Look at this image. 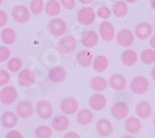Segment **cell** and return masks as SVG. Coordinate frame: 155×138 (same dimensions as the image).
<instances>
[{
    "mask_svg": "<svg viewBox=\"0 0 155 138\" xmlns=\"http://www.w3.org/2000/svg\"><path fill=\"white\" fill-rule=\"evenodd\" d=\"M77 47V40L72 35H64L57 41V50L61 54L68 55L72 54Z\"/></svg>",
    "mask_w": 155,
    "mask_h": 138,
    "instance_id": "cell-1",
    "label": "cell"
},
{
    "mask_svg": "<svg viewBox=\"0 0 155 138\" xmlns=\"http://www.w3.org/2000/svg\"><path fill=\"white\" fill-rule=\"evenodd\" d=\"M47 30L51 35L54 36H64L67 31V24L63 19H60V18H55V19H51L47 24Z\"/></svg>",
    "mask_w": 155,
    "mask_h": 138,
    "instance_id": "cell-2",
    "label": "cell"
},
{
    "mask_svg": "<svg viewBox=\"0 0 155 138\" xmlns=\"http://www.w3.org/2000/svg\"><path fill=\"white\" fill-rule=\"evenodd\" d=\"M96 20V11L91 6H83L77 11V21L83 26L92 25Z\"/></svg>",
    "mask_w": 155,
    "mask_h": 138,
    "instance_id": "cell-3",
    "label": "cell"
},
{
    "mask_svg": "<svg viewBox=\"0 0 155 138\" xmlns=\"http://www.w3.org/2000/svg\"><path fill=\"white\" fill-rule=\"evenodd\" d=\"M11 16L14 19V21L18 24H26L31 18V12L29 8L19 4L11 9Z\"/></svg>",
    "mask_w": 155,
    "mask_h": 138,
    "instance_id": "cell-4",
    "label": "cell"
},
{
    "mask_svg": "<svg viewBox=\"0 0 155 138\" xmlns=\"http://www.w3.org/2000/svg\"><path fill=\"white\" fill-rule=\"evenodd\" d=\"M35 109H36L37 116L41 119H50V118L54 117L52 105H51L48 101H46V99H40V101H37Z\"/></svg>",
    "mask_w": 155,
    "mask_h": 138,
    "instance_id": "cell-5",
    "label": "cell"
},
{
    "mask_svg": "<svg viewBox=\"0 0 155 138\" xmlns=\"http://www.w3.org/2000/svg\"><path fill=\"white\" fill-rule=\"evenodd\" d=\"M18 98V91L14 86L6 85L0 90V102L3 105H12Z\"/></svg>",
    "mask_w": 155,
    "mask_h": 138,
    "instance_id": "cell-6",
    "label": "cell"
},
{
    "mask_svg": "<svg viewBox=\"0 0 155 138\" xmlns=\"http://www.w3.org/2000/svg\"><path fill=\"white\" fill-rule=\"evenodd\" d=\"M130 90L135 95H144L149 90V81L145 76H135L130 81Z\"/></svg>",
    "mask_w": 155,
    "mask_h": 138,
    "instance_id": "cell-7",
    "label": "cell"
},
{
    "mask_svg": "<svg viewBox=\"0 0 155 138\" xmlns=\"http://www.w3.org/2000/svg\"><path fill=\"white\" fill-rule=\"evenodd\" d=\"M129 111L130 109H129L128 103H125L123 101H117L110 107V115L115 119H125V118H128Z\"/></svg>",
    "mask_w": 155,
    "mask_h": 138,
    "instance_id": "cell-8",
    "label": "cell"
},
{
    "mask_svg": "<svg viewBox=\"0 0 155 138\" xmlns=\"http://www.w3.org/2000/svg\"><path fill=\"white\" fill-rule=\"evenodd\" d=\"M99 37L103 41H112L115 37V29L113 26V24L108 20H104L99 24Z\"/></svg>",
    "mask_w": 155,
    "mask_h": 138,
    "instance_id": "cell-9",
    "label": "cell"
},
{
    "mask_svg": "<svg viewBox=\"0 0 155 138\" xmlns=\"http://www.w3.org/2000/svg\"><path fill=\"white\" fill-rule=\"evenodd\" d=\"M18 82L22 87H31L36 83V75L31 69H22L18 75Z\"/></svg>",
    "mask_w": 155,
    "mask_h": 138,
    "instance_id": "cell-10",
    "label": "cell"
},
{
    "mask_svg": "<svg viewBox=\"0 0 155 138\" xmlns=\"http://www.w3.org/2000/svg\"><path fill=\"white\" fill-rule=\"evenodd\" d=\"M117 42L119 46L122 47H130L134 44V39H135V35L132 30L129 29H122L117 32Z\"/></svg>",
    "mask_w": 155,
    "mask_h": 138,
    "instance_id": "cell-11",
    "label": "cell"
},
{
    "mask_svg": "<svg viewBox=\"0 0 155 138\" xmlns=\"http://www.w3.org/2000/svg\"><path fill=\"white\" fill-rule=\"evenodd\" d=\"M60 108L63 112V115L70 116V115H74L76 112H78V101L73 97H64L61 103H60Z\"/></svg>",
    "mask_w": 155,
    "mask_h": 138,
    "instance_id": "cell-12",
    "label": "cell"
},
{
    "mask_svg": "<svg viewBox=\"0 0 155 138\" xmlns=\"http://www.w3.org/2000/svg\"><path fill=\"white\" fill-rule=\"evenodd\" d=\"M99 41V35L94 30H84L81 34V44L86 49L96 47Z\"/></svg>",
    "mask_w": 155,
    "mask_h": 138,
    "instance_id": "cell-13",
    "label": "cell"
},
{
    "mask_svg": "<svg viewBox=\"0 0 155 138\" xmlns=\"http://www.w3.org/2000/svg\"><path fill=\"white\" fill-rule=\"evenodd\" d=\"M47 77L51 82L54 83H61L66 80L67 77V71L64 67L62 66H54L48 70V73H47Z\"/></svg>",
    "mask_w": 155,
    "mask_h": 138,
    "instance_id": "cell-14",
    "label": "cell"
},
{
    "mask_svg": "<svg viewBox=\"0 0 155 138\" xmlns=\"http://www.w3.org/2000/svg\"><path fill=\"white\" fill-rule=\"evenodd\" d=\"M35 112V106L31 101H21L16 106V115L20 118H30Z\"/></svg>",
    "mask_w": 155,
    "mask_h": 138,
    "instance_id": "cell-15",
    "label": "cell"
},
{
    "mask_svg": "<svg viewBox=\"0 0 155 138\" xmlns=\"http://www.w3.org/2000/svg\"><path fill=\"white\" fill-rule=\"evenodd\" d=\"M88 105H89V108H91L92 111H102L107 106V98H106L104 95L96 92L89 97Z\"/></svg>",
    "mask_w": 155,
    "mask_h": 138,
    "instance_id": "cell-16",
    "label": "cell"
},
{
    "mask_svg": "<svg viewBox=\"0 0 155 138\" xmlns=\"http://www.w3.org/2000/svg\"><path fill=\"white\" fill-rule=\"evenodd\" d=\"M51 126L57 132H63L70 127V118L66 115H56L51 118Z\"/></svg>",
    "mask_w": 155,
    "mask_h": 138,
    "instance_id": "cell-17",
    "label": "cell"
},
{
    "mask_svg": "<svg viewBox=\"0 0 155 138\" xmlns=\"http://www.w3.org/2000/svg\"><path fill=\"white\" fill-rule=\"evenodd\" d=\"M153 25L147 22V21H143L138 24L135 26V31H134V35L138 37L140 40H145L148 37H151V34H153Z\"/></svg>",
    "mask_w": 155,
    "mask_h": 138,
    "instance_id": "cell-18",
    "label": "cell"
},
{
    "mask_svg": "<svg viewBox=\"0 0 155 138\" xmlns=\"http://www.w3.org/2000/svg\"><path fill=\"white\" fill-rule=\"evenodd\" d=\"M96 130H97V133L101 137L106 138V137H109L113 133V124L107 118H101V119H98V122L96 124Z\"/></svg>",
    "mask_w": 155,
    "mask_h": 138,
    "instance_id": "cell-19",
    "label": "cell"
},
{
    "mask_svg": "<svg viewBox=\"0 0 155 138\" xmlns=\"http://www.w3.org/2000/svg\"><path fill=\"white\" fill-rule=\"evenodd\" d=\"M0 122H2L3 127L5 128H14L19 122V116L16 115V112L6 111L0 117Z\"/></svg>",
    "mask_w": 155,
    "mask_h": 138,
    "instance_id": "cell-20",
    "label": "cell"
},
{
    "mask_svg": "<svg viewBox=\"0 0 155 138\" xmlns=\"http://www.w3.org/2000/svg\"><path fill=\"white\" fill-rule=\"evenodd\" d=\"M135 112H137L138 118L148 119L153 115V107L148 101H140L135 106Z\"/></svg>",
    "mask_w": 155,
    "mask_h": 138,
    "instance_id": "cell-21",
    "label": "cell"
},
{
    "mask_svg": "<svg viewBox=\"0 0 155 138\" xmlns=\"http://www.w3.org/2000/svg\"><path fill=\"white\" fill-rule=\"evenodd\" d=\"M124 128L125 131L129 133V134H137L140 132L141 130V121L140 118L135 117V116H130L125 119V123H124Z\"/></svg>",
    "mask_w": 155,
    "mask_h": 138,
    "instance_id": "cell-22",
    "label": "cell"
},
{
    "mask_svg": "<svg viewBox=\"0 0 155 138\" xmlns=\"http://www.w3.org/2000/svg\"><path fill=\"white\" fill-rule=\"evenodd\" d=\"M108 85L114 91H123L127 87V79L123 76L122 73H114L110 76V79L108 81Z\"/></svg>",
    "mask_w": 155,
    "mask_h": 138,
    "instance_id": "cell-23",
    "label": "cell"
},
{
    "mask_svg": "<svg viewBox=\"0 0 155 138\" xmlns=\"http://www.w3.org/2000/svg\"><path fill=\"white\" fill-rule=\"evenodd\" d=\"M93 54L89 51V50H81V51L77 54L76 56V61H77V64H78L80 66L82 67H89L92 65V62H93Z\"/></svg>",
    "mask_w": 155,
    "mask_h": 138,
    "instance_id": "cell-24",
    "label": "cell"
},
{
    "mask_svg": "<svg viewBox=\"0 0 155 138\" xmlns=\"http://www.w3.org/2000/svg\"><path fill=\"white\" fill-rule=\"evenodd\" d=\"M94 118L93 111L91 108H82L77 112V122L82 126H87V124L92 123Z\"/></svg>",
    "mask_w": 155,
    "mask_h": 138,
    "instance_id": "cell-25",
    "label": "cell"
},
{
    "mask_svg": "<svg viewBox=\"0 0 155 138\" xmlns=\"http://www.w3.org/2000/svg\"><path fill=\"white\" fill-rule=\"evenodd\" d=\"M92 66L96 72H104V71H107V69L109 66V60L106 55H97L93 59Z\"/></svg>",
    "mask_w": 155,
    "mask_h": 138,
    "instance_id": "cell-26",
    "label": "cell"
},
{
    "mask_svg": "<svg viewBox=\"0 0 155 138\" xmlns=\"http://www.w3.org/2000/svg\"><path fill=\"white\" fill-rule=\"evenodd\" d=\"M0 39H2V41L5 44V46L12 45L18 39V34L12 28H5L2 30V32H0Z\"/></svg>",
    "mask_w": 155,
    "mask_h": 138,
    "instance_id": "cell-27",
    "label": "cell"
},
{
    "mask_svg": "<svg viewBox=\"0 0 155 138\" xmlns=\"http://www.w3.org/2000/svg\"><path fill=\"white\" fill-rule=\"evenodd\" d=\"M120 60H122V64L125 66H134L138 61V54L132 49H127L122 52Z\"/></svg>",
    "mask_w": 155,
    "mask_h": 138,
    "instance_id": "cell-28",
    "label": "cell"
},
{
    "mask_svg": "<svg viewBox=\"0 0 155 138\" xmlns=\"http://www.w3.org/2000/svg\"><path fill=\"white\" fill-rule=\"evenodd\" d=\"M112 12L114 14V16L117 18H124L128 15L129 12V8L128 4L123 0H118V2H114L112 5Z\"/></svg>",
    "mask_w": 155,
    "mask_h": 138,
    "instance_id": "cell-29",
    "label": "cell"
},
{
    "mask_svg": "<svg viewBox=\"0 0 155 138\" xmlns=\"http://www.w3.org/2000/svg\"><path fill=\"white\" fill-rule=\"evenodd\" d=\"M89 85H91V89H92L94 92L101 93V92H103V91L107 90L108 81H107L104 77H102V76H97V77H93V79L91 80Z\"/></svg>",
    "mask_w": 155,
    "mask_h": 138,
    "instance_id": "cell-30",
    "label": "cell"
},
{
    "mask_svg": "<svg viewBox=\"0 0 155 138\" xmlns=\"http://www.w3.org/2000/svg\"><path fill=\"white\" fill-rule=\"evenodd\" d=\"M45 11L46 14L51 18H56L61 12V4L57 0H47L45 4Z\"/></svg>",
    "mask_w": 155,
    "mask_h": 138,
    "instance_id": "cell-31",
    "label": "cell"
},
{
    "mask_svg": "<svg viewBox=\"0 0 155 138\" xmlns=\"http://www.w3.org/2000/svg\"><path fill=\"white\" fill-rule=\"evenodd\" d=\"M8 71L9 72H20L24 66V61L20 57H10L8 60Z\"/></svg>",
    "mask_w": 155,
    "mask_h": 138,
    "instance_id": "cell-32",
    "label": "cell"
},
{
    "mask_svg": "<svg viewBox=\"0 0 155 138\" xmlns=\"http://www.w3.org/2000/svg\"><path fill=\"white\" fill-rule=\"evenodd\" d=\"M140 60L145 65H153L155 62V50L153 49H145L140 54Z\"/></svg>",
    "mask_w": 155,
    "mask_h": 138,
    "instance_id": "cell-33",
    "label": "cell"
},
{
    "mask_svg": "<svg viewBox=\"0 0 155 138\" xmlns=\"http://www.w3.org/2000/svg\"><path fill=\"white\" fill-rule=\"evenodd\" d=\"M35 137L36 138H51L52 137V128H50L46 124H40L35 130Z\"/></svg>",
    "mask_w": 155,
    "mask_h": 138,
    "instance_id": "cell-34",
    "label": "cell"
},
{
    "mask_svg": "<svg viewBox=\"0 0 155 138\" xmlns=\"http://www.w3.org/2000/svg\"><path fill=\"white\" fill-rule=\"evenodd\" d=\"M45 10V3L44 0H31L30 3V12L34 15H40Z\"/></svg>",
    "mask_w": 155,
    "mask_h": 138,
    "instance_id": "cell-35",
    "label": "cell"
},
{
    "mask_svg": "<svg viewBox=\"0 0 155 138\" xmlns=\"http://www.w3.org/2000/svg\"><path fill=\"white\" fill-rule=\"evenodd\" d=\"M97 15H98L101 19H109L110 15H112V9H109V8L106 6V5H101V6L97 9Z\"/></svg>",
    "mask_w": 155,
    "mask_h": 138,
    "instance_id": "cell-36",
    "label": "cell"
},
{
    "mask_svg": "<svg viewBox=\"0 0 155 138\" xmlns=\"http://www.w3.org/2000/svg\"><path fill=\"white\" fill-rule=\"evenodd\" d=\"M10 82V72L8 70L0 69V86L4 87Z\"/></svg>",
    "mask_w": 155,
    "mask_h": 138,
    "instance_id": "cell-37",
    "label": "cell"
},
{
    "mask_svg": "<svg viewBox=\"0 0 155 138\" xmlns=\"http://www.w3.org/2000/svg\"><path fill=\"white\" fill-rule=\"evenodd\" d=\"M11 50L8 46H0V62H5L10 59Z\"/></svg>",
    "mask_w": 155,
    "mask_h": 138,
    "instance_id": "cell-38",
    "label": "cell"
},
{
    "mask_svg": "<svg viewBox=\"0 0 155 138\" xmlns=\"http://www.w3.org/2000/svg\"><path fill=\"white\" fill-rule=\"evenodd\" d=\"M9 21V16H8V12L3 9H0V29H3L6 26V24Z\"/></svg>",
    "mask_w": 155,
    "mask_h": 138,
    "instance_id": "cell-39",
    "label": "cell"
},
{
    "mask_svg": "<svg viewBox=\"0 0 155 138\" xmlns=\"http://www.w3.org/2000/svg\"><path fill=\"white\" fill-rule=\"evenodd\" d=\"M60 4L61 6H63L64 9L67 10H72L76 8V2L74 0H60Z\"/></svg>",
    "mask_w": 155,
    "mask_h": 138,
    "instance_id": "cell-40",
    "label": "cell"
},
{
    "mask_svg": "<svg viewBox=\"0 0 155 138\" xmlns=\"http://www.w3.org/2000/svg\"><path fill=\"white\" fill-rule=\"evenodd\" d=\"M5 138H24L22 133L16 131V130H10L6 134H5Z\"/></svg>",
    "mask_w": 155,
    "mask_h": 138,
    "instance_id": "cell-41",
    "label": "cell"
},
{
    "mask_svg": "<svg viewBox=\"0 0 155 138\" xmlns=\"http://www.w3.org/2000/svg\"><path fill=\"white\" fill-rule=\"evenodd\" d=\"M62 138H81V137H80L78 133H76L74 131H68V132L64 133V136Z\"/></svg>",
    "mask_w": 155,
    "mask_h": 138,
    "instance_id": "cell-42",
    "label": "cell"
},
{
    "mask_svg": "<svg viewBox=\"0 0 155 138\" xmlns=\"http://www.w3.org/2000/svg\"><path fill=\"white\" fill-rule=\"evenodd\" d=\"M149 42H150V46H151V49H153V50H155V35L150 37V41H149Z\"/></svg>",
    "mask_w": 155,
    "mask_h": 138,
    "instance_id": "cell-43",
    "label": "cell"
},
{
    "mask_svg": "<svg viewBox=\"0 0 155 138\" xmlns=\"http://www.w3.org/2000/svg\"><path fill=\"white\" fill-rule=\"evenodd\" d=\"M78 2L83 5H89V4H92L93 3V0H78Z\"/></svg>",
    "mask_w": 155,
    "mask_h": 138,
    "instance_id": "cell-44",
    "label": "cell"
},
{
    "mask_svg": "<svg viewBox=\"0 0 155 138\" xmlns=\"http://www.w3.org/2000/svg\"><path fill=\"white\" fill-rule=\"evenodd\" d=\"M150 73H151V79L155 81V66L151 69V72H150Z\"/></svg>",
    "mask_w": 155,
    "mask_h": 138,
    "instance_id": "cell-45",
    "label": "cell"
},
{
    "mask_svg": "<svg viewBox=\"0 0 155 138\" xmlns=\"http://www.w3.org/2000/svg\"><path fill=\"white\" fill-rule=\"evenodd\" d=\"M137 2H138V0H125L127 4H128V3H129V4H134V3H137Z\"/></svg>",
    "mask_w": 155,
    "mask_h": 138,
    "instance_id": "cell-46",
    "label": "cell"
},
{
    "mask_svg": "<svg viewBox=\"0 0 155 138\" xmlns=\"http://www.w3.org/2000/svg\"><path fill=\"white\" fill-rule=\"evenodd\" d=\"M150 5L153 9H155V0H150Z\"/></svg>",
    "mask_w": 155,
    "mask_h": 138,
    "instance_id": "cell-47",
    "label": "cell"
},
{
    "mask_svg": "<svg viewBox=\"0 0 155 138\" xmlns=\"http://www.w3.org/2000/svg\"><path fill=\"white\" fill-rule=\"evenodd\" d=\"M122 138H134V137H133L132 134H125V136H123Z\"/></svg>",
    "mask_w": 155,
    "mask_h": 138,
    "instance_id": "cell-48",
    "label": "cell"
},
{
    "mask_svg": "<svg viewBox=\"0 0 155 138\" xmlns=\"http://www.w3.org/2000/svg\"><path fill=\"white\" fill-rule=\"evenodd\" d=\"M153 123H154V126H155V115H154V118H153Z\"/></svg>",
    "mask_w": 155,
    "mask_h": 138,
    "instance_id": "cell-49",
    "label": "cell"
},
{
    "mask_svg": "<svg viewBox=\"0 0 155 138\" xmlns=\"http://www.w3.org/2000/svg\"><path fill=\"white\" fill-rule=\"evenodd\" d=\"M3 3H4V0H0V5H2Z\"/></svg>",
    "mask_w": 155,
    "mask_h": 138,
    "instance_id": "cell-50",
    "label": "cell"
},
{
    "mask_svg": "<svg viewBox=\"0 0 155 138\" xmlns=\"http://www.w3.org/2000/svg\"><path fill=\"white\" fill-rule=\"evenodd\" d=\"M153 28H154V29H155V22H154V26H153Z\"/></svg>",
    "mask_w": 155,
    "mask_h": 138,
    "instance_id": "cell-51",
    "label": "cell"
}]
</instances>
